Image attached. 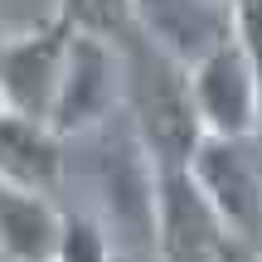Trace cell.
<instances>
[{"label":"cell","instance_id":"obj_1","mask_svg":"<svg viewBox=\"0 0 262 262\" xmlns=\"http://www.w3.org/2000/svg\"><path fill=\"white\" fill-rule=\"evenodd\" d=\"M117 58H122V107L131 117V136L141 146L146 170L150 175L189 170V156L204 141L194 97H189V73L156 44H146L136 29L117 39Z\"/></svg>","mask_w":262,"mask_h":262},{"label":"cell","instance_id":"obj_2","mask_svg":"<svg viewBox=\"0 0 262 262\" xmlns=\"http://www.w3.org/2000/svg\"><path fill=\"white\" fill-rule=\"evenodd\" d=\"M189 180L228 238L262 248V141L204 136L189 156Z\"/></svg>","mask_w":262,"mask_h":262},{"label":"cell","instance_id":"obj_3","mask_svg":"<svg viewBox=\"0 0 262 262\" xmlns=\"http://www.w3.org/2000/svg\"><path fill=\"white\" fill-rule=\"evenodd\" d=\"M117 107H122V58H117V44L73 29L68 54H63V73H58V93H54V107H49V131L58 141L83 136V131L102 126Z\"/></svg>","mask_w":262,"mask_h":262},{"label":"cell","instance_id":"obj_4","mask_svg":"<svg viewBox=\"0 0 262 262\" xmlns=\"http://www.w3.org/2000/svg\"><path fill=\"white\" fill-rule=\"evenodd\" d=\"M68 39H73V29L58 15H49L44 25L25 29V34L0 39V112H15V117L49 126V107H54V93H58Z\"/></svg>","mask_w":262,"mask_h":262},{"label":"cell","instance_id":"obj_5","mask_svg":"<svg viewBox=\"0 0 262 262\" xmlns=\"http://www.w3.org/2000/svg\"><path fill=\"white\" fill-rule=\"evenodd\" d=\"M185 73H189V97H194L204 136H224V141L257 136V122H262L257 83H253V68H248L243 49L233 39L219 44L214 54H204Z\"/></svg>","mask_w":262,"mask_h":262},{"label":"cell","instance_id":"obj_6","mask_svg":"<svg viewBox=\"0 0 262 262\" xmlns=\"http://www.w3.org/2000/svg\"><path fill=\"white\" fill-rule=\"evenodd\" d=\"M131 29L180 68H194L204 54L233 39V5L228 0H131Z\"/></svg>","mask_w":262,"mask_h":262},{"label":"cell","instance_id":"obj_7","mask_svg":"<svg viewBox=\"0 0 262 262\" xmlns=\"http://www.w3.org/2000/svg\"><path fill=\"white\" fill-rule=\"evenodd\" d=\"M150 238L160 262H214L224 228L185 170L150 175Z\"/></svg>","mask_w":262,"mask_h":262},{"label":"cell","instance_id":"obj_8","mask_svg":"<svg viewBox=\"0 0 262 262\" xmlns=\"http://www.w3.org/2000/svg\"><path fill=\"white\" fill-rule=\"evenodd\" d=\"M0 180L29 194H54L63 180V141L44 122L0 112Z\"/></svg>","mask_w":262,"mask_h":262},{"label":"cell","instance_id":"obj_9","mask_svg":"<svg viewBox=\"0 0 262 262\" xmlns=\"http://www.w3.org/2000/svg\"><path fill=\"white\" fill-rule=\"evenodd\" d=\"M58 209L49 194H29L0 180V262H54Z\"/></svg>","mask_w":262,"mask_h":262},{"label":"cell","instance_id":"obj_10","mask_svg":"<svg viewBox=\"0 0 262 262\" xmlns=\"http://www.w3.org/2000/svg\"><path fill=\"white\" fill-rule=\"evenodd\" d=\"M54 15L78 34H97L117 44L131 29V0H58Z\"/></svg>","mask_w":262,"mask_h":262},{"label":"cell","instance_id":"obj_11","mask_svg":"<svg viewBox=\"0 0 262 262\" xmlns=\"http://www.w3.org/2000/svg\"><path fill=\"white\" fill-rule=\"evenodd\" d=\"M54 262H112V238L88 214H58Z\"/></svg>","mask_w":262,"mask_h":262},{"label":"cell","instance_id":"obj_12","mask_svg":"<svg viewBox=\"0 0 262 262\" xmlns=\"http://www.w3.org/2000/svg\"><path fill=\"white\" fill-rule=\"evenodd\" d=\"M233 5V44L243 49L248 68L257 83V107H262V0H228ZM257 141H262V122H257Z\"/></svg>","mask_w":262,"mask_h":262},{"label":"cell","instance_id":"obj_13","mask_svg":"<svg viewBox=\"0 0 262 262\" xmlns=\"http://www.w3.org/2000/svg\"><path fill=\"white\" fill-rule=\"evenodd\" d=\"M214 262H262V248L224 233V238H219V253H214Z\"/></svg>","mask_w":262,"mask_h":262}]
</instances>
